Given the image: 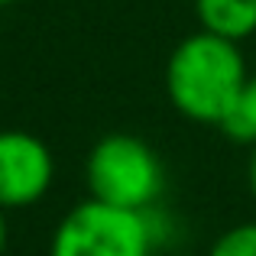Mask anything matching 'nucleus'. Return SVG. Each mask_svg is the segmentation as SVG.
<instances>
[{
    "label": "nucleus",
    "mask_w": 256,
    "mask_h": 256,
    "mask_svg": "<svg viewBox=\"0 0 256 256\" xmlns=\"http://www.w3.org/2000/svg\"><path fill=\"white\" fill-rule=\"evenodd\" d=\"M13 4H23V0H0V6H13Z\"/></svg>",
    "instance_id": "nucleus-10"
},
{
    "label": "nucleus",
    "mask_w": 256,
    "mask_h": 256,
    "mask_svg": "<svg viewBox=\"0 0 256 256\" xmlns=\"http://www.w3.org/2000/svg\"><path fill=\"white\" fill-rule=\"evenodd\" d=\"M56 185V156L30 130H0V211H23Z\"/></svg>",
    "instance_id": "nucleus-4"
},
{
    "label": "nucleus",
    "mask_w": 256,
    "mask_h": 256,
    "mask_svg": "<svg viewBox=\"0 0 256 256\" xmlns=\"http://www.w3.org/2000/svg\"><path fill=\"white\" fill-rule=\"evenodd\" d=\"M246 182H250V194L256 198V146H250V162H246Z\"/></svg>",
    "instance_id": "nucleus-8"
},
{
    "label": "nucleus",
    "mask_w": 256,
    "mask_h": 256,
    "mask_svg": "<svg viewBox=\"0 0 256 256\" xmlns=\"http://www.w3.org/2000/svg\"><path fill=\"white\" fill-rule=\"evenodd\" d=\"M220 130L244 146H256V72L246 78V84L240 88L237 100H234L230 114L224 117Z\"/></svg>",
    "instance_id": "nucleus-6"
},
{
    "label": "nucleus",
    "mask_w": 256,
    "mask_h": 256,
    "mask_svg": "<svg viewBox=\"0 0 256 256\" xmlns=\"http://www.w3.org/2000/svg\"><path fill=\"white\" fill-rule=\"evenodd\" d=\"M178 224L169 211H126L104 201H78L56 224L49 256H156L172 246Z\"/></svg>",
    "instance_id": "nucleus-2"
},
{
    "label": "nucleus",
    "mask_w": 256,
    "mask_h": 256,
    "mask_svg": "<svg viewBox=\"0 0 256 256\" xmlns=\"http://www.w3.org/2000/svg\"><path fill=\"white\" fill-rule=\"evenodd\" d=\"M84 182L94 201L126 211H150L166 192V166L143 136L107 133L88 152Z\"/></svg>",
    "instance_id": "nucleus-3"
},
{
    "label": "nucleus",
    "mask_w": 256,
    "mask_h": 256,
    "mask_svg": "<svg viewBox=\"0 0 256 256\" xmlns=\"http://www.w3.org/2000/svg\"><path fill=\"white\" fill-rule=\"evenodd\" d=\"M194 13L204 32L230 42H244L256 32V0H194Z\"/></svg>",
    "instance_id": "nucleus-5"
},
{
    "label": "nucleus",
    "mask_w": 256,
    "mask_h": 256,
    "mask_svg": "<svg viewBox=\"0 0 256 256\" xmlns=\"http://www.w3.org/2000/svg\"><path fill=\"white\" fill-rule=\"evenodd\" d=\"M208 256H256V220L227 227L211 244Z\"/></svg>",
    "instance_id": "nucleus-7"
},
{
    "label": "nucleus",
    "mask_w": 256,
    "mask_h": 256,
    "mask_svg": "<svg viewBox=\"0 0 256 256\" xmlns=\"http://www.w3.org/2000/svg\"><path fill=\"white\" fill-rule=\"evenodd\" d=\"M246 78L250 68L240 42L198 30L172 49L166 65V94L182 117L220 126Z\"/></svg>",
    "instance_id": "nucleus-1"
},
{
    "label": "nucleus",
    "mask_w": 256,
    "mask_h": 256,
    "mask_svg": "<svg viewBox=\"0 0 256 256\" xmlns=\"http://www.w3.org/2000/svg\"><path fill=\"white\" fill-rule=\"evenodd\" d=\"M6 244H10V224H6V211H0V256L6 253Z\"/></svg>",
    "instance_id": "nucleus-9"
}]
</instances>
